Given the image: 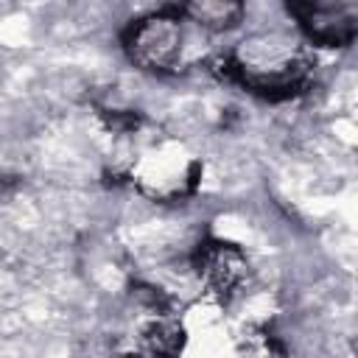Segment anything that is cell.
I'll return each mask as SVG.
<instances>
[{"mask_svg":"<svg viewBox=\"0 0 358 358\" xmlns=\"http://www.w3.org/2000/svg\"><path fill=\"white\" fill-rule=\"evenodd\" d=\"M210 70L257 101L285 103L313 87L316 53L299 34L266 28L252 31L221 50L210 62Z\"/></svg>","mask_w":358,"mask_h":358,"instance_id":"6da1fadb","label":"cell"},{"mask_svg":"<svg viewBox=\"0 0 358 358\" xmlns=\"http://www.w3.org/2000/svg\"><path fill=\"white\" fill-rule=\"evenodd\" d=\"M201 157L173 134H143L137 129L123 176L154 204H182L196 196L201 185Z\"/></svg>","mask_w":358,"mask_h":358,"instance_id":"7a4b0ae2","label":"cell"},{"mask_svg":"<svg viewBox=\"0 0 358 358\" xmlns=\"http://www.w3.org/2000/svg\"><path fill=\"white\" fill-rule=\"evenodd\" d=\"M190 22L179 8H157L131 20L120 34L126 59L151 76H179L190 67Z\"/></svg>","mask_w":358,"mask_h":358,"instance_id":"3957f363","label":"cell"},{"mask_svg":"<svg viewBox=\"0 0 358 358\" xmlns=\"http://www.w3.org/2000/svg\"><path fill=\"white\" fill-rule=\"evenodd\" d=\"M190 266L204 296L221 308L241 299L252 280L249 255L235 241H227L218 235H207L196 243Z\"/></svg>","mask_w":358,"mask_h":358,"instance_id":"277c9868","label":"cell"},{"mask_svg":"<svg viewBox=\"0 0 358 358\" xmlns=\"http://www.w3.org/2000/svg\"><path fill=\"white\" fill-rule=\"evenodd\" d=\"M285 6L310 48L344 50L358 36V0H285Z\"/></svg>","mask_w":358,"mask_h":358,"instance_id":"5b68a950","label":"cell"},{"mask_svg":"<svg viewBox=\"0 0 358 358\" xmlns=\"http://www.w3.org/2000/svg\"><path fill=\"white\" fill-rule=\"evenodd\" d=\"M131 350L148 355H173L182 352L185 324L173 305L159 294V288H145L134 294V319H131Z\"/></svg>","mask_w":358,"mask_h":358,"instance_id":"8992f818","label":"cell"},{"mask_svg":"<svg viewBox=\"0 0 358 358\" xmlns=\"http://www.w3.org/2000/svg\"><path fill=\"white\" fill-rule=\"evenodd\" d=\"M182 17L207 34H229L241 28L246 0H179Z\"/></svg>","mask_w":358,"mask_h":358,"instance_id":"52a82bcc","label":"cell"}]
</instances>
